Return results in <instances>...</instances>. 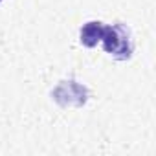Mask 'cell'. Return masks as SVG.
Listing matches in <instances>:
<instances>
[{
  "mask_svg": "<svg viewBox=\"0 0 156 156\" xmlns=\"http://www.w3.org/2000/svg\"><path fill=\"white\" fill-rule=\"evenodd\" d=\"M101 42L107 53L114 55L116 59L123 61L129 59L132 53V39H130V31L123 26V24H114V26H105L103 28V35H101Z\"/></svg>",
  "mask_w": 156,
  "mask_h": 156,
  "instance_id": "cell-1",
  "label": "cell"
},
{
  "mask_svg": "<svg viewBox=\"0 0 156 156\" xmlns=\"http://www.w3.org/2000/svg\"><path fill=\"white\" fill-rule=\"evenodd\" d=\"M51 98L61 105V107H81L87 103V98H88V90L87 87L79 85L77 81H61L53 92H51Z\"/></svg>",
  "mask_w": 156,
  "mask_h": 156,
  "instance_id": "cell-2",
  "label": "cell"
},
{
  "mask_svg": "<svg viewBox=\"0 0 156 156\" xmlns=\"http://www.w3.org/2000/svg\"><path fill=\"white\" fill-rule=\"evenodd\" d=\"M103 22H98V20H92V22H87L81 31H79V39H81V44H85L87 48H94L98 46V42H101V35H103Z\"/></svg>",
  "mask_w": 156,
  "mask_h": 156,
  "instance_id": "cell-3",
  "label": "cell"
},
{
  "mask_svg": "<svg viewBox=\"0 0 156 156\" xmlns=\"http://www.w3.org/2000/svg\"><path fill=\"white\" fill-rule=\"evenodd\" d=\"M0 2H2V0H0Z\"/></svg>",
  "mask_w": 156,
  "mask_h": 156,
  "instance_id": "cell-4",
  "label": "cell"
}]
</instances>
